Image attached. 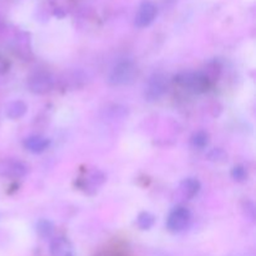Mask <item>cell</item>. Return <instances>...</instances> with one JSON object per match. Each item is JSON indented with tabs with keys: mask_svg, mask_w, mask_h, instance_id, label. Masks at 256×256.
Segmentation results:
<instances>
[{
	"mask_svg": "<svg viewBox=\"0 0 256 256\" xmlns=\"http://www.w3.org/2000/svg\"><path fill=\"white\" fill-rule=\"evenodd\" d=\"M136 76V66L132 60H122L112 66L108 75V82L114 86L129 85Z\"/></svg>",
	"mask_w": 256,
	"mask_h": 256,
	"instance_id": "7a4b0ae2",
	"label": "cell"
},
{
	"mask_svg": "<svg viewBox=\"0 0 256 256\" xmlns=\"http://www.w3.org/2000/svg\"><path fill=\"white\" fill-rule=\"evenodd\" d=\"M232 179L236 180V182H244L248 176V172H246V170H245L244 166H242V165H238V166L232 168Z\"/></svg>",
	"mask_w": 256,
	"mask_h": 256,
	"instance_id": "9a60e30c",
	"label": "cell"
},
{
	"mask_svg": "<svg viewBox=\"0 0 256 256\" xmlns=\"http://www.w3.org/2000/svg\"><path fill=\"white\" fill-rule=\"evenodd\" d=\"M200 188H202L200 182L195 178H186L180 182V192L186 199H192L196 196L200 192Z\"/></svg>",
	"mask_w": 256,
	"mask_h": 256,
	"instance_id": "30bf717a",
	"label": "cell"
},
{
	"mask_svg": "<svg viewBox=\"0 0 256 256\" xmlns=\"http://www.w3.org/2000/svg\"><path fill=\"white\" fill-rule=\"evenodd\" d=\"M28 86L34 94H46L54 86V79L46 72H35L28 80Z\"/></svg>",
	"mask_w": 256,
	"mask_h": 256,
	"instance_id": "5b68a950",
	"label": "cell"
},
{
	"mask_svg": "<svg viewBox=\"0 0 256 256\" xmlns=\"http://www.w3.org/2000/svg\"><path fill=\"white\" fill-rule=\"evenodd\" d=\"M28 172V166L24 162L15 159H5L0 162V176L8 179H20Z\"/></svg>",
	"mask_w": 256,
	"mask_h": 256,
	"instance_id": "8992f818",
	"label": "cell"
},
{
	"mask_svg": "<svg viewBox=\"0 0 256 256\" xmlns=\"http://www.w3.org/2000/svg\"><path fill=\"white\" fill-rule=\"evenodd\" d=\"M24 146L32 154H42L50 146V140L40 135H32L24 140Z\"/></svg>",
	"mask_w": 256,
	"mask_h": 256,
	"instance_id": "9c48e42d",
	"label": "cell"
},
{
	"mask_svg": "<svg viewBox=\"0 0 256 256\" xmlns=\"http://www.w3.org/2000/svg\"><path fill=\"white\" fill-rule=\"evenodd\" d=\"M28 106L22 100H15V102H9L5 109V115L12 120H18L26 114Z\"/></svg>",
	"mask_w": 256,
	"mask_h": 256,
	"instance_id": "8fae6325",
	"label": "cell"
},
{
	"mask_svg": "<svg viewBox=\"0 0 256 256\" xmlns=\"http://www.w3.org/2000/svg\"><path fill=\"white\" fill-rule=\"evenodd\" d=\"M35 230L42 238H49L54 232V224L48 219H40L35 225Z\"/></svg>",
	"mask_w": 256,
	"mask_h": 256,
	"instance_id": "7c38bea8",
	"label": "cell"
},
{
	"mask_svg": "<svg viewBox=\"0 0 256 256\" xmlns=\"http://www.w3.org/2000/svg\"><path fill=\"white\" fill-rule=\"evenodd\" d=\"M50 255L52 256H74L72 245L66 238H54L50 242Z\"/></svg>",
	"mask_w": 256,
	"mask_h": 256,
	"instance_id": "ba28073f",
	"label": "cell"
},
{
	"mask_svg": "<svg viewBox=\"0 0 256 256\" xmlns=\"http://www.w3.org/2000/svg\"><path fill=\"white\" fill-rule=\"evenodd\" d=\"M158 15V9L155 6L154 2H144L140 4L139 9H138L136 15H135V25L140 29L146 28L152 24Z\"/></svg>",
	"mask_w": 256,
	"mask_h": 256,
	"instance_id": "52a82bcc",
	"label": "cell"
},
{
	"mask_svg": "<svg viewBox=\"0 0 256 256\" xmlns=\"http://www.w3.org/2000/svg\"><path fill=\"white\" fill-rule=\"evenodd\" d=\"M192 214L185 206H175L169 212L166 219V228L172 232H180L189 225Z\"/></svg>",
	"mask_w": 256,
	"mask_h": 256,
	"instance_id": "277c9868",
	"label": "cell"
},
{
	"mask_svg": "<svg viewBox=\"0 0 256 256\" xmlns=\"http://www.w3.org/2000/svg\"><path fill=\"white\" fill-rule=\"evenodd\" d=\"M168 92V78L162 72H155L145 85L144 96L148 102H156Z\"/></svg>",
	"mask_w": 256,
	"mask_h": 256,
	"instance_id": "3957f363",
	"label": "cell"
},
{
	"mask_svg": "<svg viewBox=\"0 0 256 256\" xmlns=\"http://www.w3.org/2000/svg\"><path fill=\"white\" fill-rule=\"evenodd\" d=\"M8 70H9V62H6V59L0 56V74H4Z\"/></svg>",
	"mask_w": 256,
	"mask_h": 256,
	"instance_id": "2e32d148",
	"label": "cell"
},
{
	"mask_svg": "<svg viewBox=\"0 0 256 256\" xmlns=\"http://www.w3.org/2000/svg\"><path fill=\"white\" fill-rule=\"evenodd\" d=\"M175 82L188 92L200 94L209 90L212 85V79L205 72H180L175 76Z\"/></svg>",
	"mask_w": 256,
	"mask_h": 256,
	"instance_id": "6da1fadb",
	"label": "cell"
},
{
	"mask_svg": "<svg viewBox=\"0 0 256 256\" xmlns=\"http://www.w3.org/2000/svg\"><path fill=\"white\" fill-rule=\"evenodd\" d=\"M208 144H209V135H208V132L200 130V132H195L192 135V145L194 148H196V149H204Z\"/></svg>",
	"mask_w": 256,
	"mask_h": 256,
	"instance_id": "5bb4252c",
	"label": "cell"
},
{
	"mask_svg": "<svg viewBox=\"0 0 256 256\" xmlns=\"http://www.w3.org/2000/svg\"><path fill=\"white\" fill-rule=\"evenodd\" d=\"M154 222H155V216L152 214H150V212H142L138 215L136 224L142 230L152 229Z\"/></svg>",
	"mask_w": 256,
	"mask_h": 256,
	"instance_id": "4fadbf2b",
	"label": "cell"
}]
</instances>
